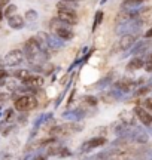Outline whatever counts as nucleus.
<instances>
[{
	"instance_id": "1",
	"label": "nucleus",
	"mask_w": 152,
	"mask_h": 160,
	"mask_svg": "<svg viewBox=\"0 0 152 160\" xmlns=\"http://www.w3.org/2000/svg\"><path fill=\"white\" fill-rule=\"evenodd\" d=\"M51 28H52L54 34H57L58 37H61L63 40H70V39H73V37H75V33L69 28V24L61 22L58 18L52 19V22H51Z\"/></svg>"
},
{
	"instance_id": "2",
	"label": "nucleus",
	"mask_w": 152,
	"mask_h": 160,
	"mask_svg": "<svg viewBox=\"0 0 152 160\" xmlns=\"http://www.w3.org/2000/svg\"><path fill=\"white\" fill-rule=\"evenodd\" d=\"M37 107V99L31 95H23V97H18L14 102V108L19 111V113H24V111H30Z\"/></svg>"
},
{
	"instance_id": "3",
	"label": "nucleus",
	"mask_w": 152,
	"mask_h": 160,
	"mask_svg": "<svg viewBox=\"0 0 152 160\" xmlns=\"http://www.w3.org/2000/svg\"><path fill=\"white\" fill-rule=\"evenodd\" d=\"M24 57H27L29 61H35L36 58L41 55L42 52V48L39 45V42L36 40V37H31L25 43H24Z\"/></svg>"
},
{
	"instance_id": "4",
	"label": "nucleus",
	"mask_w": 152,
	"mask_h": 160,
	"mask_svg": "<svg viewBox=\"0 0 152 160\" xmlns=\"http://www.w3.org/2000/svg\"><path fill=\"white\" fill-rule=\"evenodd\" d=\"M24 59V52L19 51V49H12V51H9L8 53H6L5 57V65H8V67H15V65H18V64H21Z\"/></svg>"
},
{
	"instance_id": "5",
	"label": "nucleus",
	"mask_w": 152,
	"mask_h": 160,
	"mask_svg": "<svg viewBox=\"0 0 152 160\" xmlns=\"http://www.w3.org/2000/svg\"><path fill=\"white\" fill-rule=\"evenodd\" d=\"M140 28H142V22L137 18H133V19H128L125 22L119 24L117 30L118 33H137Z\"/></svg>"
},
{
	"instance_id": "6",
	"label": "nucleus",
	"mask_w": 152,
	"mask_h": 160,
	"mask_svg": "<svg viewBox=\"0 0 152 160\" xmlns=\"http://www.w3.org/2000/svg\"><path fill=\"white\" fill-rule=\"evenodd\" d=\"M43 83H45L43 77H42V76H37V74H30L25 80H23V85L27 86V89H29L30 92L36 91V89L41 88Z\"/></svg>"
},
{
	"instance_id": "7",
	"label": "nucleus",
	"mask_w": 152,
	"mask_h": 160,
	"mask_svg": "<svg viewBox=\"0 0 152 160\" xmlns=\"http://www.w3.org/2000/svg\"><path fill=\"white\" fill-rule=\"evenodd\" d=\"M57 18L61 22H66L69 25H76L78 24V15L75 11H58L57 12Z\"/></svg>"
},
{
	"instance_id": "8",
	"label": "nucleus",
	"mask_w": 152,
	"mask_h": 160,
	"mask_svg": "<svg viewBox=\"0 0 152 160\" xmlns=\"http://www.w3.org/2000/svg\"><path fill=\"white\" fill-rule=\"evenodd\" d=\"M106 144V139L105 138H94V139H88L85 142L81 145V150L82 153H88V151H91L93 148H97V147H101V145H105Z\"/></svg>"
},
{
	"instance_id": "9",
	"label": "nucleus",
	"mask_w": 152,
	"mask_h": 160,
	"mask_svg": "<svg viewBox=\"0 0 152 160\" xmlns=\"http://www.w3.org/2000/svg\"><path fill=\"white\" fill-rule=\"evenodd\" d=\"M134 113L136 116H137V119L140 120L142 123L145 126H151L152 125V114L149 113V111H146V110H143L142 107H134Z\"/></svg>"
},
{
	"instance_id": "10",
	"label": "nucleus",
	"mask_w": 152,
	"mask_h": 160,
	"mask_svg": "<svg viewBox=\"0 0 152 160\" xmlns=\"http://www.w3.org/2000/svg\"><path fill=\"white\" fill-rule=\"evenodd\" d=\"M8 24H9V27L14 30H21L25 25V18H23L21 15H12L11 18H8Z\"/></svg>"
},
{
	"instance_id": "11",
	"label": "nucleus",
	"mask_w": 152,
	"mask_h": 160,
	"mask_svg": "<svg viewBox=\"0 0 152 160\" xmlns=\"http://www.w3.org/2000/svg\"><path fill=\"white\" fill-rule=\"evenodd\" d=\"M58 11H76L78 9V2L76 0H60L57 3Z\"/></svg>"
},
{
	"instance_id": "12",
	"label": "nucleus",
	"mask_w": 152,
	"mask_h": 160,
	"mask_svg": "<svg viewBox=\"0 0 152 160\" xmlns=\"http://www.w3.org/2000/svg\"><path fill=\"white\" fill-rule=\"evenodd\" d=\"M136 42V37L133 34H124L122 37H121V40H119V48L122 49V51H127V49H130V48H133V45H134Z\"/></svg>"
},
{
	"instance_id": "13",
	"label": "nucleus",
	"mask_w": 152,
	"mask_h": 160,
	"mask_svg": "<svg viewBox=\"0 0 152 160\" xmlns=\"http://www.w3.org/2000/svg\"><path fill=\"white\" fill-rule=\"evenodd\" d=\"M48 46L52 48V49H61L64 46V40L58 37L57 34H51L48 36Z\"/></svg>"
},
{
	"instance_id": "14",
	"label": "nucleus",
	"mask_w": 152,
	"mask_h": 160,
	"mask_svg": "<svg viewBox=\"0 0 152 160\" xmlns=\"http://www.w3.org/2000/svg\"><path fill=\"white\" fill-rule=\"evenodd\" d=\"M143 65H145V62H143V59H142V58H133V59H131V61L128 62L127 68L136 71V70L143 68Z\"/></svg>"
},
{
	"instance_id": "15",
	"label": "nucleus",
	"mask_w": 152,
	"mask_h": 160,
	"mask_svg": "<svg viewBox=\"0 0 152 160\" xmlns=\"http://www.w3.org/2000/svg\"><path fill=\"white\" fill-rule=\"evenodd\" d=\"M145 0H124L121 8L122 9H133V8H137V6H140Z\"/></svg>"
},
{
	"instance_id": "16",
	"label": "nucleus",
	"mask_w": 152,
	"mask_h": 160,
	"mask_svg": "<svg viewBox=\"0 0 152 160\" xmlns=\"http://www.w3.org/2000/svg\"><path fill=\"white\" fill-rule=\"evenodd\" d=\"M131 82H128V80H125V79H122V80H119V82H117L115 83V86H117V89H119L121 92H128V89L131 88Z\"/></svg>"
},
{
	"instance_id": "17",
	"label": "nucleus",
	"mask_w": 152,
	"mask_h": 160,
	"mask_svg": "<svg viewBox=\"0 0 152 160\" xmlns=\"http://www.w3.org/2000/svg\"><path fill=\"white\" fill-rule=\"evenodd\" d=\"M30 74H31V73H30L29 70H15V71H14V77H17V79L21 80V82L27 79Z\"/></svg>"
},
{
	"instance_id": "18",
	"label": "nucleus",
	"mask_w": 152,
	"mask_h": 160,
	"mask_svg": "<svg viewBox=\"0 0 152 160\" xmlns=\"http://www.w3.org/2000/svg\"><path fill=\"white\" fill-rule=\"evenodd\" d=\"M17 13V6L15 5H6L5 6V11H3V17L5 18H11L12 15Z\"/></svg>"
},
{
	"instance_id": "19",
	"label": "nucleus",
	"mask_w": 152,
	"mask_h": 160,
	"mask_svg": "<svg viewBox=\"0 0 152 160\" xmlns=\"http://www.w3.org/2000/svg\"><path fill=\"white\" fill-rule=\"evenodd\" d=\"M25 21H30V22H35L36 19H37V12L33 11V9H30V11L25 12Z\"/></svg>"
},
{
	"instance_id": "20",
	"label": "nucleus",
	"mask_w": 152,
	"mask_h": 160,
	"mask_svg": "<svg viewBox=\"0 0 152 160\" xmlns=\"http://www.w3.org/2000/svg\"><path fill=\"white\" fill-rule=\"evenodd\" d=\"M84 102L88 104V105H91V107H95L97 104H99V99L95 97H91V95H88V97H84Z\"/></svg>"
},
{
	"instance_id": "21",
	"label": "nucleus",
	"mask_w": 152,
	"mask_h": 160,
	"mask_svg": "<svg viewBox=\"0 0 152 160\" xmlns=\"http://www.w3.org/2000/svg\"><path fill=\"white\" fill-rule=\"evenodd\" d=\"M148 45H149L148 42H140V43H139V46H137V48H136L134 51H133V53H134V55H137V53H140V52H143V51H145V49L148 48Z\"/></svg>"
},
{
	"instance_id": "22",
	"label": "nucleus",
	"mask_w": 152,
	"mask_h": 160,
	"mask_svg": "<svg viewBox=\"0 0 152 160\" xmlns=\"http://www.w3.org/2000/svg\"><path fill=\"white\" fill-rule=\"evenodd\" d=\"M101 19H103V12L99 11L97 13H95V19H94V25H93V28H95V27H99L100 22H101Z\"/></svg>"
},
{
	"instance_id": "23",
	"label": "nucleus",
	"mask_w": 152,
	"mask_h": 160,
	"mask_svg": "<svg viewBox=\"0 0 152 160\" xmlns=\"http://www.w3.org/2000/svg\"><path fill=\"white\" fill-rule=\"evenodd\" d=\"M8 76H9V73H8L6 70L0 68V83H2V85H3V82L8 79Z\"/></svg>"
},
{
	"instance_id": "24",
	"label": "nucleus",
	"mask_w": 152,
	"mask_h": 160,
	"mask_svg": "<svg viewBox=\"0 0 152 160\" xmlns=\"http://www.w3.org/2000/svg\"><path fill=\"white\" fill-rule=\"evenodd\" d=\"M145 107H146L148 111L152 114V99H151V98H148L146 101H145Z\"/></svg>"
},
{
	"instance_id": "25",
	"label": "nucleus",
	"mask_w": 152,
	"mask_h": 160,
	"mask_svg": "<svg viewBox=\"0 0 152 160\" xmlns=\"http://www.w3.org/2000/svg\"><path fill=\"white\" fill-rule=\"evenodd\" d=\"M148 91H149V88H142V89H139V91L136 92V95H145V93H148Z\"/></svg>"
},
{
	"instance_id": "26",
	"label": "nucleus",
	"mask_w": 152,
	"mask_h": 160,
	"mask_svg": "<svg viewBox=\"0 0 152 160\" xmlns=\"http://www.w3.org/2000/svg\"><path fill=\"white\" fill-rule=\"evenodd\" d=\"M143 67H145V70H146L148 73H151V71H152V61H148Z\"/></svg>"
},
{
	"instance_id": "27",
	"label": "nucleus",
	"mask_w": 152,
	"mask_h": 160,
	"mask_svg": "<svg viewBox=\"0 0 152 160\" xmlns=\"http://www.w3.org/2000/svg\"><path fill=\"white\" fill-rule=\"evenodd\" d=\"M12 114H14V110H8L6 111V117H5V120H9L12 117Z\"/></svg>"
},
{
	"instance_id": "28",
	"label": "nucleus",
	"mask_w": 152,
	"mask_h": 160,
	"mask_svg": "<svg viewBox=\"0 0 152 160\" xmlns=\"http://www.w3.org/2000/svg\"><path fill=\"white\" fill-rule=\"evenodd\" d=\"M145 37H146V39H151V37H152V27L148 30L146 33H145Z\"/></svg>"
},
{
	"instance_id": "29",
	"label": "nucleus",
	"mask_w": 152,
	"mask_h": 160,
	"mask_svg": "<svg viewBox=\"0 0 152 160\" xmlns=\"http://www.w3.org/2000/svg\"><path fill=\"white\" fill-rule=\"evenodd\" d=\"M8 99V95L6 93H0V101H6Z\"/></svg>"
},
{
	"instance_id": "30",
	"label": "nucleus",
	"mask_w": 152,
	"mask_h": 160,
	"mask_svg": "<svg viewBox=\"0 0 152 160\" xmlns=\"http://www.w3.org/2000/svg\"><path fill=\"white\" fill-rule=\"evenodd\" d=\"M3 19V11H0V21Z\"/></svg>"
},
{
	"instance_id": "31",
	"label": "nucleus",
	"mask_w": 152,
	"mask_h": 160,
	"mask_svg": "<svg viewBox=\"0 0 152 160\" xmlns=\"http://www.w3.org/2000/svg\"><path fill=\"white\" fill-rule=\"evenodd\" d=\"M149 57H151L149 58V61H152V52H151V55H149Z\"/></svg>"
}]
</instances>
